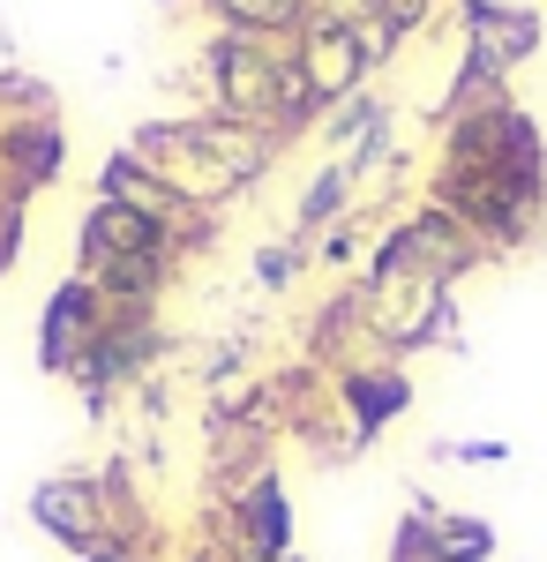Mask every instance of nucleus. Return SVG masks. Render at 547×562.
<instances>
[{"mask_svg":"<svg viewBox=\"0 0 547 562\" xmlns=\"http://www.w3.org/2000/svg\"><path fill=\"white\" fill-rule=\"evenodd\" d=\"M76 562H143V555H127V548H113V540H98L90 555H76Z\"/></svg>","mask_w":547,"mask_h":562,"instance_id":"nucleus-19","label":"nucleus"},{"mask_svg":"<svg viewBox=\"0 0 547 562\" xmlns=\"http://www.w3.org/2000/svg\"><path fill=\"white\" fill-rule=\"evenodd\" d=\"M308 248H300V240H270V248H255V285H263V293H286V285H300V278H308Z\"/></svg>","mask_w":547,"mask_h":562,"instance_id":"nucleus-16","label":"nucleus"},{"mask_svg":"<svg viewBox=\"0 0 547 562\" xmlns=\"http://www.w3.org/2000/svg\"><path fill=\"white\" fill-rule=\"evenodd\" d=\"M211 540L233 562H278V555H293V495H286V480L263 465L255 480L225 487V495H217V518H211Z\"/></svg>","mask_w":547,"mask_h":562,"instance_id":"nucleus-4","label":"nucleus"},{"mask_svg":"<svg viewBox=\"0 0 547 562\" xmlns=\"http://www.w3.org/2000/svg\"><path fill=\"white\" fill-rule=\"evenodd\" d=\"M31 525L45 540H60L68 555H90L105 540V503H98V473H53L31 487Z\"/></svg>","mask_w":547,"mask_h":562,"instance_id":"nucleus-8","label":"nucleus"},{"mask_svg":"<svg viewBox=\"0 0 547 562\" xmlns=\"http://www.w3.org/2000/svg\"><path fill=\"white\" fill-rule=\"evenodd\" d=\"M331 397L345 413V428H353V442L368 450L376 435H390L413 413V375H405V360H353V368L331 375Z\"/></svg>","mask_w":547,"mask_h":562,"instance_id":"nucleus-6","label":"nucleus"},{"mask_svg":"<svg viewBox=\"0 0 547 562\" xmlns=\"http://www.w3.org/2000/svg\"><path fill=\"white\" fill-rule=\"evenodd\" d=\"M376 121H390V105H382L376 90H360V98H345V105H337V113H323V143H337V150H353V143H360V135L376 128Z\"/></svg>","mask_w":547,"mask_h":562,"instance_id":"nucleus-15","label":"nucleus"},{"mask_svg":"<svg viewBox=\"0 0 547 562\" xmlns=\"http://www.w3.org/2000/svg\"><path fill=\"white\" fill-rule=\"evenodd\" d=\"M105 315H113L105 293L68 270V278L45 293V315H38V375H60V383H68V368L90 352V338L105 330Z\"/></svg>","mask_w":547,"mask_h":562,"instance_id":"nucleus-7","label":"nucleus"},{"mask_svg":"<svg viewBox=\"0 0 547 562\" xmlns=\"http://www.w3.org/2000/svg\"><path fill=\"white\" fill-rule=\"evenodd\" d=\"M458 15H465V45L480 60H495L503 76H517L547 38L540 8H525V0H458Z\"/></svg>","mask_w":547,"mask_h":562,"instance_id":"nucleus-10","label":"nucleus"},{"mask_svg":"<svg viewBox=\"0 0 547 562\" xmlns=\"http://www.w3.org/2000/svg\"><path fill=\"white\" fill-rule=\"evenodd\" d=\"M158 352H166L158 307H113V315H105V330L90 338V352L68 368V383L83 390L90 413H113V397H121L127 383H143V375L158 368Z\"/></svg>","mask_w":547,"mask_h":562,"instance_id":"nucleus-2","label":"nucleus"},{"mask_svg":"<svg viewBox=\"0 0 547 562\" xmlns=\"http://www.w3.org/2000/svg\"><path fill=\"white\" fill-rule=\"evenodd\" d=\"M23 225H31V203L0 195V278L15 270V256H23Z\"/></svg>","mask_w":547,"mask_h":562,"instance_id":"nucleus-18","label":"nucleus"},{"mask_svg":"<svg viewBox=\"0 0 547 562\" xmlns=\"http://www.w3.org/2000/svg\"><path fill=\"white\" fill-rule=\"evenodd\" d=\"M127 150L166 180L180 203H196V211H225V203L241 195V180L196 143V121H188V113H180V121H143V128L127 135Z\"/></svg>","mask_w":547,"mask_h":562,"instance_id":"nucleus-5","label":"nucleus"},{"mask_svg":"<svg viewBox=\"0 0 547 562\" xmlns=\"http://www.w3.org/2000/svg\"><path fill=\"white\" fill-rule=\"evenodd\" d=\"M68 173V128L60 121H0V195L31 203Z\"/></svg>","mask_w":547,"mask_h":562,"instance_id":"nucleus-9","label":"nucleus"},{"mask_svg":"<svg viewBox=\"0 0 547 562\" xmlns=\"http://www.w3.org/2000/svg\"><path fill=\"white\" fill-rule=\"evenodd\" d=\"M172 270H180V240L166 217L90 195L83 225H76V278H90L105 307H158Z\"/></svg>","mask_w":547,"mask_h":562,"instance_id":"nucleus-1","label":"nucleus"},{"mask_svg":"<svg viewBox=\"0 0 547 562\" xmlns=\"http://www.w3.org/2000/svg\"><path fill=\"white\" fill-rule=\"evenodd\" d=\"M0 121H60V90L45 83V76L0 68Z\"/></svg>","mask_w":547,"mask_h":562,"instance_id":"nucleus-14","label":"nucleus"},{"mask_svg":"<svg viewBox=\"0 0 547 562\" xmlns=\"http://www.w3.org/2000/svg\"><path fill=\"white\" fill-rule=\"evenodd\" d=\"M427 458H443V465H503L510 442H503V435H472V442H427Z\"/></svg>","mask_w":547,"mask_h":562,"instance_id":"nucleus-17","label":"nucleus"},{"mask_svg":"<svg viewBox=\"0 0 547 562\" xmlns=\"http://www.w3.org/2000/svg\"><path fill=\"white\" fill-rule=\"evenodd\" d=\"M217 31H255V38H293L315 15V0H203Z\"/></svg>","mask_w":547,"mask_h":562,"instance_id":"nucleus-13","label":"nucleus"},{"mask_svg":"<svg viewBox=\"0 0 547 562\" xmlns=\"http://www.w3.org/2000/svg\"><path fill=\"white\" fill-rule=\"evenodd\" d=\"M293 60H300L308 98H315L323 113H337L345 98H360L368 76H376L368 38H360V15H337V8H315V15L293 31Z\"/></svg>","mask_w":547,"mask_h":562,"instance_id":"nucleus-3","label":"nucleus"},{"mask_svg":"<svg viewBox=\"0 0 547 562\" xmlns=\"http://www.w3.org/2000/svg\"><path fill=\"white\" fill-rule=\"evenodd\" d=\"M413 510L427 518L435 555H443V562H495V548H503V540H495V525L472 518V510H443V503H427V495L413 503Z\"/></svg>","mask_w":547,"mask_h":562,"instance_id":"nucleus-12","label":"nucleus"},{"mask_svg":"<svg viewBox=\"0 0 547 562\" xmlns=\"http://www.w3.org/2000/svg\"><path fill=\"white\" fill-rule=\"evenodd\" d=\"M188 562H233V555H225V548H217V540H211V548H196V555H188Z\"/></svg>","mask_w":547,"mask_h":562,"instance_id":"nucleus-20","label":"nucleus"},{"mask_svg":"<svg viewBox=\"0 0 547 562\" xmlns=\"http://www.w3.org/2000/svg\"><path fill=\"white\" fill-rule=\"evenodd\" d=\"M278 562H308V555H278Z\"/></svg>","mask_w":547,"mask_h":562,"instance_id":"nucleus-21","label":"nucleus"},{"mask_svg":"<svg viewBox=\"0 0 547 562\" xmlns=\"http://www.w3.org/2000/svg\"><path fill=\"white\" fill-rule=\"evenodd\" d=\"M353 211H360V180L345 173V158H331L323 173L300 188V203H293V233H286V240H300V248L315 256V248H323V233H337V225H345Z\"/></svg>","mask_w":547,"mask_h":562,"instance_id":"nucleus-11","label":"nucleus"}]
</instances>
